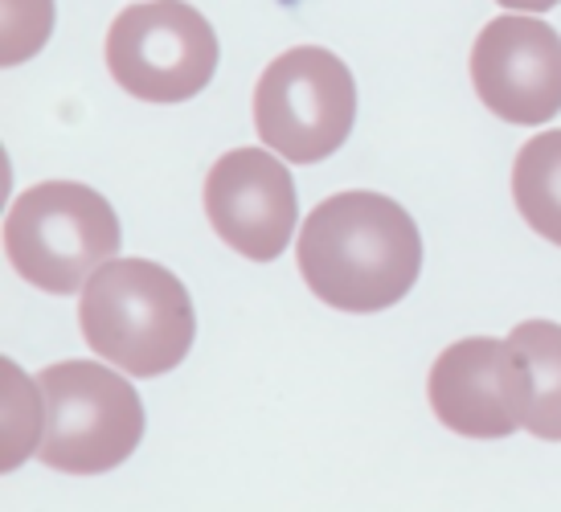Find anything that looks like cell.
I'll use <instances>...</instances> for the list:
<instances>
[{"mask_svg":"<svg viewBox=\"0 0 561 512\" xmlns=\"http://www.w3.org/2000/svg\"><path fill=\"white\" fill-rule=\"evenodd\" d=\"M299 275L336 311H381L402 299L422 266L414 218L381 193H336L304 218Z\"/></svg>","mask_w":561,"mask_h":512,"instance_id":"6da1fadb","label":"cell"},{"mask_svg":"<svg viewBox=\"0 0 561 512\" xmlns=\"http://www.w3.org/2000/svg\"><path fill=\"white\" fill-rule=\"evenodd\" d=\"M82 337L131 377H160L185 361L197 316L185 283L148 259H111L82 287Z\"/></svg>","mask_w":561,"mask_h":512,"instance_id":"7a4b0ae2","label":"cell"},{"mask_svg":"<svg viewBox=\"0 0 561 512\" xmlns=\"http://www.w3.org/2000/svg\"><path fill=\"white\" fill-rule=\"evenodd\" d=\"M4 250L25 283L75 295L119 254V218L103 193L79 181L25 189L4 218Z\"/></svg>","mask_w":561,"mask_h":512,"instance_id":"3957f363","label":"cell"},{"mask_svg":"<svg viewBox=\"0 0 561 512\" xmlns=\"http://www.w3.org/2000/svg\"><path fill=\"white\" fill-rule=\"evenodd\" d=\"M46 426L37 455L54 471L99 476L140 447L144 406L127 377L94 361H62L42 373Z\"/></svg>","mask_w":561,"mask_h":512,"instance_id":"277c9868","label":"cell"},{"mask_svg":"<svg viewBox=\"0 0 561 512\" xmlns=\"http://www.w3.org/2000/svg\"><path fill=\"white\" fill-rule=\"evenodd\" d=\"M357 120V82L320 46H296L266 66L254 91L259 140L291 164H316L348 140Z\"/></svg>","mask_w":561,"mask_h":512,"instance_id":"5b68a950","label":"cell"},{"mask_svg":"<svg viewBox=\"0 0 561 512\" xmlns=\"http://www.w3.org/2000/svg\"><path fill=\"white\" fill-rule=\"evenodd\" d=\"M107 70L144 103H185L218 70V37L185 0L131 4L107 30Z\"/></svg>","mask_w":561,"mask_h":512,"instance_id":"8992f818","label":"cell"},{"mask_svg":"<svg viewBox=\"0 0 561 512\" xmlns=\"http://www.w3.org/2000/svg\"><path fill=\"white\" fill-rule=\"evenodd\" d=\"M471 82L500 120L546 124L561 111V33L533 13L496 16L476 37Z\"/></svg>","mask_w":561,"mask_h":512,"instance_id":"52a82bcc","label":"cell"},{"mask_svg":"<svg viewBox=\"0 0 561 512\" xmlns=\"http://www.w3.org/2000/svg\"><path fill=\"white\" fill-rule=\"evenodd\" d=\"M205 218L242 259L271 263L296 234V181L263 148H234L205 177Z\"/></svg>","mask_w":561,"mask_h":512,"instance_id":"ba28073f","label":"cell"},{"mask_svg":"<svg viewBox=\"0 0 561 512\" xmlns=\"http://www.w3.org/2000/svg\"><path fill=\"white\" fill-rule=\"evenodd\" d=\"M435 419L468 439H504L525 422V377L513 344L468 337L443 349L426 382Z\"/></svg>","mask_w":561,"mask_h":512,"instance_id":"9c48e42d","label":"cell"},{"mask_svg":"<svg viewBox=\"0 0 561 512\" xmlns=\"http://www.w3.org/2000/svg\"><path fill=\"white\" fill-rule=\"evenodd\" d=\"M525 377V431L561 443V325L525 320L508 332Z\"/></svg>","mask_w":561,"mask_h":512,"instance_id":"30bf717a","label":"cell"},{"mask_svg":"<svg viewBox=\"0 0 561 512\" xmlns=\"http://www.w3.org/2000/svg\"><path fill=\"white\" fill-rule=\"evenodd\" d=\"M513 202L533 230L561 247V132L533 136L516 152Z\"/></svg>","mask_w":561,"mask_h":512,"instance_id":"8fae6325","label":"cell"},{"mask_svg":"<svg viewBox=\"0 0 561 512\" xmlns=\"http://www.w3.org/2000/svg\"><path fill=\"white\" fill-rule=\"evenodd\" d=\"M42 398H33V386L13 361H4V467H16L30 455L42 435L25 426V410H37Z\"/></svg>","mask_w":561,"mask_h":512,"instance_id":"7c38bea8","label":"cell"},{"mask_svg":"<svg viewBox=\"0 0 561 512\" xmlns=\"http://www.w3.org/2000/svg\"><path fill=\"white\" fill-rule=\"evenodd\" d=\"M54 0H4V62H25L46 46Z\"/></svg>","mask_w":561,"mask_h":512,"instance_id":"4fadbf2b","label":"cell"},{"mask_svg":"<svg viewBox=\"0 0 561 512\" xmlns=\"http://www.w3.org/2000/svg\"><path fill=\"white\" fill-rule=\"evenodd\" d=\"M504 9H513V13H549L553 4H561V0H500Z\"/></svg>","mask_w":561,"mask_h":512,"instance_id":"5bb4252c","label":"cell"}]
</instances>
